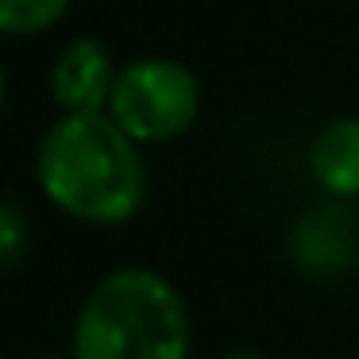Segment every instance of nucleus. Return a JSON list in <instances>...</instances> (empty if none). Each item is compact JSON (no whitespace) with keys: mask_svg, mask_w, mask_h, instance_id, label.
<instances>
[{"mask_svg":"<svg viewBox=\"0 0 359 359\" xmlns=\"http://www.w3.org/2000/svg\"><path fill=\"white\" fill-rule=\"evenodd\" d=\"M35 170L43 194L89 224H120L135 217L147 194L140 147L104 112H66L43 135Z\"/></svg>","mask_w":359,"mask_h":359,"instance_id":"f257e3e1","label":"nucleus"},{"mask_svg":"<svg viewBox=\"0 0 359 359\" xmlns=\"http://www.w3.org/2000/svg\"><path fill=\"white\" fill-rule=\"evenodd\" d=\"M189 313L155 271L128 266L93 286L74 325V359H186Z\"/></svg>","mask_w":359,"mask_h":359,"instance_id":"f03ea898","label":"nucleus"},{"mask_svg":"<svg viewBox=\"0 0 359 359\" xmlns=\"http://www.w3.org/2000/svg\"><path fill=\"white\" fill-rule=\"evenodd\" d=\"M197 78L174 58H140L116 74L109 116L135 143H163L197 120Z\"/></svg>","mask_w":359,"mask_h":359,"instance_id":"7ed1b4c3","label":"nucleus"},{"mask_svg":"<svg viewBox=\"0 0 359 359\" xmlns=\"http://www.w3.org/2000/svg\"><path fill=\"white\" fill-rule=\"evenodd\" d=\"M116 70L97 39H74L62 47L50 70V93L66 112H104L112 101Z\"/></svg>","mask_w":359,"mask_h":359,"instance_id":"20e7f679","label":"nucleus"},{"mask_svg":"<svg viewBox=\"0 0 359 359\" xmlns=\"http://www.w3.org/2000/svg\"><path fill=\"white\" fill-rule=\"evenodd\" d=\"M294 259L313 274H336L359 259V217L340 205H320L294 228Z\"/></svg>","mask_w":359,"mask_h":359,"instance_id":"39448f33","label":"nucleus"},{"mask_svg":"<svg viewBox=\"0 0 359 359\" xmlns=\"http://www.w3.org/2000/svg\"><path fill=\"white\" fill-rule=\"evenodd\" d=\"M309 170L332 197H359V120H332L309 147Z\"/></svg>","mask_w":359,"mask_h":359,"instance_id":"423d86ee","label":"nucleus"},{"mask_svg":"<svg viewBox=\"0 0 359 359\" xmlns=\"http://www.w3.org/2000/svg\"><path fill=\"white\" fill-rule=\"evenodd\" d=\"M70 0H0V32L4 35H35L58 24Z\"/></svg>","mask_w":359,"mask_h":359,"instance_id":"0eeeda50","label":"nucleus"},{"mask_svg":"<svg viewBox=\"0 0 359 359\" xmlns=\"http://www.w3.org/2000/svg\"><path fill=\"white\" fill-rule=\"evenodd\" d=\"M24 243H27V224H24V217H20V209L0 201V263L20 259Z\"/></svg>","mask_w":359,"mask_h":359,"instance_id":"6e6552de","label":"nucleus"},{"mask_svg":"<svg viewBox=\"0 0 359 359\" xmlns=\"http://www.w3.org/2000/svg\"><path fill=\"white\" fill-rule=\"evenodd\" d=\"M220 359H263V355H255V351H228V355H220Z\"/></svg>","mask_w":359,"mask_h":359,"instance_id":"1a4fd4ad","label":"nucleus"},{"mask_svg":"<svg viewBox=\"0 0 359 359\" xmlns=\"http://www.w3.org/2000/svg\"><path fill=\"white\" fill-rule=\"evenodd\" d=\"M0 104H4V74H0Z\"/></svg>","mask_w":359,"mask_h":359,"instance_id":"9d476101","label":"nucleus"},{"mask_svg":"<svg viewBox=\"0 0 359 359\" xmlns=\"http://www.w3.org/2000/svg\"><path fill=\"white\" fill-rule=\"evenodd\" d=\"M39 359H58V355H39Z\"/></svg>","mask_w":359,"mask_h":359,"instance_id":"9b49d317","label":"nucleus"}]
</instances>
